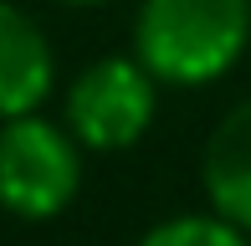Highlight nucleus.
Segmentation results:
<instances>
[{"label":"nucleus","instance_id":"nucleus-1","mask_svg":"<svg viewBox=\"0 0 251 246\" xmlns=\"http://www.w3.org/2000/svg\"><path fill=\"white\" fill-rule=\"evenodd\" d=\"M251 41V0H144L133 57L154 82L200 87L226 77Z\"/></svg>","mask_w":251,"mask_h":246},{"label":"nucleus","instance_id":"nucleus-2","mask_svg":"<svg viewBox=\"0 0 251 246\" xmlns=\"http://www.w3.org/2000/svg\"><path fill=\"white\" fill-rule=\"evenodd\" d=\"M82 190V144L41 113L0 118V205L21 221H51Z\"/></svg>","mask_w":251,"mask_h":246},{"label":"nucleus","instance_id":"nucleus-3","mask_svg":"<svg viewBox=\"0 0 251 246\" xmlns=\"http://www.w3.org/2000/svg\"><path fill=\"white\" fill-rule=\"evenodd\" d=\"M154 108L159 93L149 67L139 57H102L67 93V128L82 149L113 154L144 139V128L154 123Z\"/></svg>","mask_w":251,"mask_h":246},{"label":"nucleus","instance_id":"nucleus-4","mask_svg":"<svg viewBox=\"0 0 251 246\" xmlns=\"http://www.w3.org/2000/svg\"><path fill=\"white\" fill-rule=\"evenodd\" d=\"M51 77L56 62L41 26L10 0H0V118L36 113L51 93Z\"/></svg>","mask_w":251,"mask_h":246},{"label":"nucleus","instance_id":"nucleus-5","mask_svg":"<svg viewBox=\"0 0 251 246\" xmlns=\"http://www.w3.org/2000/svg\"><path fill=\"white\" fill-rule=\"evenodd\" d=\"M200 180L210 195V210L251 236V103H236L215 123L210 144H205Z\"/></svg>","mask_w":251,"mask_h":246},{"label":"nucleus","instance_id":"nucleus-6","mask_svg":"<svg viewBox=\"0 0 251 246\" xmlns=\"http://www.w3.org/2000/svg\"><path fill=\"white\" fill-rule=\"evenodd\" d=\"M139 246H251V236L241 226H231L226 216H175L149 226Z\"/></svg>","mask_w":251,"mask_h":246},{"label":"nucleus","instance_id":"nucleus-7","mask_svg":"<svg viewBox=\"0 0 251 246\" xmlns=\"http://www.w3.org/2000/svg\"><path fill=\"white\" fill-rule=\"evenodd\" d=\"M72 5H98V0H72Z\"/></svg>","mask_w":251,"mask_h":246}]
</instances>
